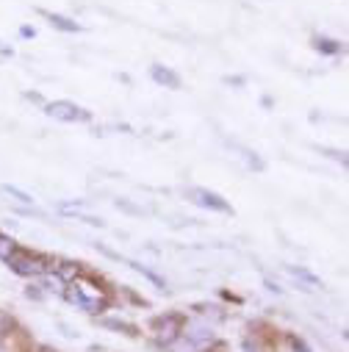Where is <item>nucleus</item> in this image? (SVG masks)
<instances>
[{
    "mask_svg": "<svg viewBox=\"0 0 349 352\" xmlns=\"http://www.w3.org/2000/svg\"><path fill=\"white\" fill-rule=\"evenodd\" d=\"M56 31H64V34H78L80 31V25L75 23V20H69V17H64V14H53V12H39Z\"/></svg>",
    "mask_w": 349,
    "mask_h": 352,
    "instance_id": "obj_7",
    "label": "nucleus"
},
{
    "mask_svg": "<svg viewBox=\"0 0 349 352\" xmlns=\"http://www.w3.org/2000/svg\"><path fill=\"white\" fill-rule=\"evenodd\" d=\"M150 78L164 86V89H181V75L174 72L172 67H164V64H153L150 67Z\"/></svg>",
    "mask_w": 349,
    "mask_h": 352,
    "instance_id": "obj_6",
    "label": "nucleus"
},
{
    "mask_svg": "<svg viewBox=\"0 0 349 352\" xmlns=\"http://www.w3.org/2000/svg\"><path fill=\"white\" fill-rule=\"evenodd\" d=\"M330 158H335V161H341L344 166H346V153H338V150H324Z\"/></svg>",
    "mask_w": 349,
    "mask_h": 352,
    "instance_id": "obj_17",
    "label": "nucleus"
},
{
    "mask_svg": "<svg viewBox=\"0 0 349 352\" xmlns=\"http://www.w3.org/2000/svg\"><path fill=\"white\" fill-rule=\"evenodd\" d=\"M6 192H9L12 197H17L20 203H25V206H28V203H34V197H31V195H25V192H20L17 186H6Z\"/></svg>",
    "mask_w": 349,
    "mask_h": 352,
    "instance_id": "obj_15",
    "label": "nucleus"
},
{
    "mask_svg": "<svg viewBox=\"0 0 349 352\" xmlns=\"http://www.w3.org/2000/svg\"><path fill=\"white\" fill-rule=\"evenodd\" d=\"M25 297H28V300H31V297H34V300H42L39 286H28V289H25Z\"/></svg>",
    "mask_w": 349,
    "mask_h": 352,
    "instance_id": "obj_18",
    "label": "nucleus"
},
{
    "mask_svg": "<svg viewBox=\"0 0 349 352\" xmlns=\"http://www.w3.org/2000/svg\"><path fill=\"white\" fill-rule=\"evenodd\" d=\"M183 322H186V316H181V314H164V316H155V319L150 322V330H153L155 344H158V346H169L174 338L181 336Z\"/></svg>",
    "mask_w": 349,
    "mask_h": 352,
    "instance_id": "obj_2",
    "label": "nucleus"
},
{
    "mask_svg": "<svg viewBox=\"0 0 349 352\" xmlns=\"http://www.w3.org/2000/svg\"><path fill=\"white\" fill-rule=\"evenodd\" d=\"M186 338H192V341H197L200 346H214L216 344V336H214V330H211V324H205V322H200V319H186L183 322V330H181Z\"/></svg>",
    "mask_w": 349,
    "mask_h": 352,
    "instance_id": "obj_5",
    "label": "nucleus"
},
{
    "mask_svg": "<svg viewBox=\"0 0 349 352\" xmlns=\"http://www.w3.org/2000/svg\"><path fill=\"white\" fill-rule=\"evenodd\" d=\"M186 197H189L194 206H200V208H208V211H216V214H233V206H230L222 195H216V192H211V189H189Z\"/></svg>",
    "mask_w": 349,
    "mask_h": 352,
    "instance_id": "obj_4",
    "label": "nucleus"
},
{
    "mask_svg": "<svg viewBox=\"0 0 349 352\" xmlns=\"http://www.w3.org/2000/svg\"><path fill=\"white\" fill-rule=\"evenodd\" d=\"M20 250V244L12 239V236H6V233H0V261H9L14 252Z\"/></svg>",
    "mask_w": 349,
    "mask_h": 352,
    "instance_id": "obj_12",
    "label": "nucleus"
},
{
    "mask_svg": "<svg viewBox=\"0 0 349 352\" xmlns=\"http://www.w3.org/2000/svg\"><path fill=\"white\" fill-rule=\"evenodd\" d=\"M225 83H236V86H241V83H244V78H225Z\"/></svg>",
    "mask_w": 349,
    "mask_h": 352,
    "instance_id": "obj_21",
    "label": "nucleus"
},
{
    "mask_svg": "<svg viewBox=\"0 0 349 352\" xmlns=\"http://www.w3.org/2000/svg\"><path fill=\"white\" fill-rule=\"evenodd\" d=\"M6 263L20 278H42V275L53 272V267H56V261L50 255H39V252H28V250H17Z\"/></svg>",
    "mask_w": 349,
    "mask_h": 352,
    "instance_id": "obj_1",
    "label": "nucleus"
},
{
    "mask_svg": "<svg viewBox=\"0 0 349 352\" xmlns=\"http://www.w3.org/2000/svg\"><path fill=\"white\" fill-rule=\"evenodd\" d=\"M241 155H244V161H247V164H249V166H252L255 172H260V169H264V166H267L264 161H260V158H258V153H249V150H241Z\"/></svg>",
    "mask_w": 349,
    "mask_h": 352,
    "instance_id": "obj_14",
    "label": "nucleus"
},
{
    "mask_svg": "<svg viewBox=\"0 0 349 352\" xmlns=\"http://www.w3.org/2000/svg\"><path fill=\"white\" fill-rule=\"evenodd\" d=\"M286 272H289L291 278H300V280L311 283V286H316V283H319V278H316V275H311V272H308V270H302V267H286Z\"/></svg>",
    "mask_w": 349,
    "mask_h": 352,
    "instance_id": "obj_13",
    "label": "nucleus"
},
{
    "mask_svg": "<svg viewBox=\"0 0 349 352\" xmlns=\"http://www.w3.org/2000/svg\"><path fill=\"white\" fill-rule=\"evenodd\" d=\"M39 280V289H45V292H56V294H64V289H67V283L58 278V275H42V278H36Z\"/></svg>",
    "mask_w": 349,
    "mask_h": 352,
    "instance_id": "obj_11",
    "label": "nucleus"
},
{
    "mask_svg": "<svg viewBox=\"0 0 349 352\" xmlns=\"http://www.w3.org/2000/svg\"><path fill=\"white\" fill-rule=\"evenodd\" d=\"M20 36H25V39L31 36V39H34V36H36V31H34L31 25H23V28H20Z\"/></svg>",
    "mask_w": 349,
    "mask_h": 352,
    "instance_id": "obj_20",
    "label": "nucleus"
},
{
    "mask_svg": "<svg viewBox=\"0 0 349 352\" xmlns=\"http://www.w3.org/2000/svg\"><path fill=\"white\" fill-rule=\"evenodd\" d=\"M313 47H316L319 53H324V56H338V53H344V45L335 42V39H330V36H313Z\"/></svg>",
    "mask_w": 349,
    "mask_h": 352,
    "instance_id": "obj_9",
    "label": "nucleus"
},
{
    "mask_svg": "<svg viewBox=\"0 0 349 352\" xmlns=\"http://www.w3.org/2000/svg\"><path fill=\"white\" fill-rule=\"evenodd\" d=\"M80 267H83V263H75V261H56L53 272H56L64 283H72V280L80 275Z\"/></svg>",
    "mask_w": 349,
    "mask_h": 352,
    "instance_id": "obj_8",
    "label": "nucleus"
},
{
    "mask_svg": "<svg viewBox=\"0 0 349 352\" xmlns=\"http://www.w3.org/2000/svg\"><path fill=\"white\" fill-rule=\"evenodd\" d=\"M0 352H6V349H3V346H0Z\"/></svg>",
    "mask_w": 349,
    "mask_h": 352,
    "instance_id": "obj_22",
    "label": "nucleus"
},
{
    "mask_svg": "<svg viewBox=\"0 0 349 352\" xmlns=\"http://www.w3.org/2000/svg\"><path fill=\"white\" fill-rule=\"evenodd\" d=\"M117 208H122V211H128V214H142L136 206H131V203H125V200H117Z\"/></svg>",
    "mask_w": 349,
    "mask_h": 352,
    "instance_id": "obj_16",
    "label": "nucleus"
},
{
    "mask_svg": "<svg viewBox=\"0 0 349 352\" xmlns=\"http://www.w3.org/2000/svg\"><path fill=\"white\" fill-rule=\"evenodd\" d=\"M45 114L53 117V120H58V122H89L92 120L89 111L75 106V103H69V100H53V103H47L45 106Z\"/></svg>",
    "mask_w": 349,
    "mask_h": 352,
    "instance_id": "obj_3",
    "label": "nucleus"
},
{
    "mask_svg": "<svg viewBox=\"0 0 349 352\" xmlns=\"http://www.w3.org/2000/svg\"><path fill=\"white\" fill-rule=\"evenodd\" d=\"M291 346H294V349H300V352H311V349H308V346H305V344H302L297 336H291Z\"/></svg>",
    "mask_w": 349,
    "mask_h": 352,
    "instance_id": "obj_19",
    "label": "nucleus"
},
{
    "mask_svg": "<svg viewBox=\"0 0 349 352\" xmlns=\"http://www.w3.org/2000/svg\"><path fill=\"white\" fill-rule=\"evenodd\" d=\"M100 324L109 327V330H120V333H125V336H131V338L139 336V327L131 324V322H122V319H100Z\"/></svg>",
    "mask_w": 349,
    "mask_h": 352,
    "instance_id": "obj_10",
    "label": "nucleus"
}]
</instances>
